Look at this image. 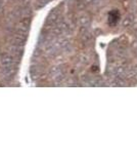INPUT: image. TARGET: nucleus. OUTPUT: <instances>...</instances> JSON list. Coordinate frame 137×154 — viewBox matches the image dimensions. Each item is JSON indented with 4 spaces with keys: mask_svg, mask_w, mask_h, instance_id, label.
Instances as JSON below:
<instances>
[{
    "mask_svg": "<svg viewBox=\"0 0 137 154\" xmlns=\"http://www.w3.org/2000/svg\"><path fill=\"white\" fill-rule=\"evenodd\" d=\"M16 57L9 54H3L0 57V67H16Z\"/></svg>",
    "mask_w": 137,
    "mask_h": 154,
    "instance_id": "obj_1",
    "label": "nucleus"
},
{
    "mask_svg": "<svg viewBox=\"0 0 137 154\" xmlns=\"http://www.w3.org/2000/svg\"><path fill=\"white\" fill-rule=\"evenodd\" d=\"M27 36H28V32L17 30L16 33L14 34V36H13V43L19 44V45H24L25 42L27 40Z\"/></svg>",
    "mask_w": 137,
    "mask_h": 154,
    "instance_id": "obj_2",
    "label": "nucleus"
},
{
    "mask_svg": "<svg viewBox=\"0 0 137 154\" xmlns=\"http://www.w3.org/2000/svg\"><path fill=\"white\" fill-rule=\"evenodd\" d=\"M8 51H10L12 56H14V57H19L22 54H23L24 48H23V45H19V44H14V43H12L11 45H9V46H8Z\"/></svg>",
    "mask_w": 137,
    "mask_h": 154,
    "instance_id": "obj_3",
    "label": "nucleus"
},
{
    "mask_svg": "<svg viewBox=\"0 0 137 154\" xmlns=\"http://www.w3.org/2000/svg\"><path fill=\"white\" fill-rule=\"evenodd\" d=\"M0 9H1V2H0Z\"/></svg>",
    "mask_w": 137,
    "mask_h": 154,
    "instance_id": "obj_4",
    "label": "nucleus"
}]
</instances>
